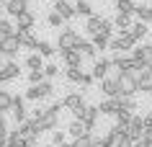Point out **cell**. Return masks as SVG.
Instances as JSON below:
<instances>
[{"mask_svg": "<svg viewBox=\"0 0 152 147\" xmlns=\"http://www.w3.org/2000/svg\"><path fill=\"white\" fill-rule=\"evenodd\" d=\"M62 101L59 103H52V106L44 111V114L36 119V134H44V132H54L59 129V114H62Z\"/></svg>", "mask_w": 152, "mask_h": 147, "instance_id": "obj_1", "label": "cell"}, {"mask_svg": "<svg viewBox=\"0 0 152 147\" xmlns=\"http://www.w3.org/2000/svg\"><path fill=\"white\" fill-rule=\"evenodd\" d=\"M83 41V36L75 29H62L59 31V36H57V52H67V49H77V44Z\"/></svg>", "mask_w": 152, "mask_h": 147, "instance_id": "obj_2", "label": "cell"}, {"mask_svg": "<svg viewBox=\"0 0 152 147\" xmlns=\"http://www.w3.org/2000/svg\"><path fill=\"white\" fill-rule=\"evenodd\" d=\"M137 44H139V41H137V39H134V36H132L129 31H124V34H116V36L111 39L108 49H113L116 54H126V52L132 54V49H134Z\"/></svg>", "mask_w": 152, "mask_h": 147, "instance_id": "obj_3", "label": "cell"}, {"mask_svg": "<svg viewBox=\"0 0 152 147\" xmlns=\"http://www.w3.org/2000/svg\"><path fill=\"white\" fill-rule=\"evenodd\" d=\"M116 80H119V98H134L137 93H139V83H137L129 72H119Z\"/></svg>", "mask_w": 152, "mask_h": 147, "instance_id": "obj_4", "label": "cell"}, {"mask_svg": "<svg viewBox=\"0 0 152 147\" xmlns=\"http://www.w3.org/2000/svg\"><path fill=\"white\" fill-rule=\"evenodd\" d=\"M62 106L67 108V111H72V116L75 119H83V111H85V98L80 96V93H67V96L62 98Z\"/></svg>", "mask_w": 152, "mask_h": 147, "instance_id": "obj_5", "label": "cell"}, {"mask_svg": "<svg viewBox=\"0 0 152 147\" xmlns=\"http://www.w3.org/2000/svg\"><path fill=\"white\" fill-rule=\"evenodd\" d=\"M52 93H54L52 80H44V83H39V85H31L23 96H26V101H44V98H49Z\"/></svg>", "mask_w": 152, "mask_h": 147, "instance_id": "obj_6", "label": "cell"}, {"mask_svg": "<svg viewBox=\"0 0 152 147\" xmlns=\"http://www.w3.org/2000/svg\"><path fill=\"white\" fill-rule=\"evenodd\" d=\"M21 41H18V36H5V39H0V52H3V57L8 59H16L18 57V52H21Z\"/></svg>", "mask_w": 152, "mask_h": 147, "instance_id": "obj_7", "label": "cell"}, {"mask_svg": "<svg viewBox=\"0 0 152 147\" xmlns=\"http://www.w3.org/2000/svg\"><path fill=\"white\" fill-rule=\"evenodd\" d=\"M111 65L119 70V72H132L134 67H139V62H137L132 54H113L111 57Z\"/></svg>", "mask_w": 152, "mask_h": 147, "instance_id": "obj_8", "label": "cell"}, {"mask_svg": "<svg viewBox=\"0 0 152 147\" xmlns=\"http://www.w3.org/2000/svg\"><path fill=\"white\" fill-rule=\"evenodd\" d=\"M132 57H134L139 65H150V62H152V44H150V41H142L139 47L132 49Z\"/></svg>", "mask_w": 152, "mask_h": 147, "instance_id": "obj_9", "label": "cell"}, {"mask_svg": "<svg viewBox=\"0 0 152 147\" xmlns=\"http://www.w3.org/2000/svg\"><path fill=\"white\" fill-rule=\"evenodd\" d=\"M10 114H13V121L18 124H23L28 116H26V96H16L13 98V108H10Z\"/></svg>", "mask_w": 152, "mask_h": 147, "instance_id": "obj_10", "label": "cell"}, {"mask_svg": "<svg viewBox=\"0 0 152 147\" xmlns=\"http://www.w3.org/2000/svg\"><path fill=\"white\" fill-rule=\"evenodd\" d=\"M90 132H93V129H90V127H88V124H85V121H83V119H72V121H70V127H67V134H70L72 139L88 137Z\"/></svg>", "mask_w": 152, "mask_h": 147, "instance_id": "obj_11", "label": "cell"}, {"mask_svg": "<svg viewBox=\"0 0 152 147\" xmlns=\"http://www.w3.org/2000/svg\"><path fill=\"white\" fill-rule=\"evenodd\" d=\"M111 59L108 57H98L96 62H93V70H90V72H93V78H96L98 83L103 80V78H108V70H111Z\"/></svg>", "mask_w": 152, "mask_h": 147, "instance_id": "obj_12", "label": "cell"}, {"mask_svg": "<svg viewBox=\"0 0 152 147\" xmlns=\"http://www.w3.org/2000/svg\"><path fill=\"white\" fill-rule=\"evenodd\" d=\"M0 78H3V83L21 78V67H18L16 59H10V62H5V65H0Z\"/></svg>", "mask_w": 152, "mask_h": 147, "instance_id": "obj_13", "label": "cell"}, {"mask_svg": "<svg viewBox=\"0 0 152 147\" xmlns=\"http://www.w3.org/2000/svg\"><path fill=\"white\" fill-rule=\"evenodd\" d=\"M3 8H5V13H8L10 18H18L21 13H26V10H28V0H8Z\"/></svg>", "mask_w": 152, "mask_h": 147, "instance_id": "obj_14", "label": "cell"}, {"mask_svg": "<svg viewBox=\"0 0 152 147\" xmlns=\"http://www.w3.org/2000/svg\"><path fill=\"white\" fill-rule=\"evenodd\" d=\"M126 134L134 139V142H137V139H142V134H144V116H137V114H134L132 124L126 127Z\"/></svg>", "mask_w": 152, "mask_h": 147, "instance_id": "obj_15", "label": "cell"}, {"mask_svg": "<svg viewBox=\"0 0 152 147\" xmlns=\"http://www.w3.org/2000/svg\"><path fill=\"white\" fill-rule=\"evenodd\" d=\"M101 116H116L121 111V101L119 98H106V101H101Z\"/></svg>", "mask_w": 152, "mask_h": 147, "instance_id": "obj_16", "label": "cell"}, {"mask_svg": "<svg viewBox=\"0 0 152 147\" xmlns=\"http://www.w3.org/2000/svg\"><path fill=\"white\" fill-rule=\"evenodd\" d=\"M101 93L106 98H119V80L116 78H103L101 80Z\"/></svg>", "mask_w": 152, "mask_h": 147, "instance_id": "obj_17", "label": "cell"}, {"mask_svg": "<svg viewBox=\"0 0 152 147\" xmlns=\"http://www.w3.org/2000/svg\"><path fill=\"white\" fill-rule=\"evenodd\" d=\"M52 10H57V13H59V16H62L64 21H72V18L77 16V13H75V5H70L67 0H57Z\"/></svg>", "mask_w": 152, "mask_h": 147, "instance_id": "obj_18", "label": "cell"}, {"mask_svg": "<svg viewBox=\"0 0 152 147\" xmlns=\"http://www.w3.org/2000/svg\"><path fill=\"white\" fill-rule=\"evenodd\" d=\"M62 54V59H64V65L67 67H83V54L77 52V49H67V52H59Z\"/></svg>", "mask_w": 152, "mask_h": 147, "instance_id": "obj_19", "label": "cell"}, {"mask_svg": "<svg viewBox=\"0 0 152 147\" xmlns=\"http://www.w3.org/2000/svg\"><path fill=\"white\" fill-rule=\"evenodd\" d=\"M34 23H36V16H34L31 10H26V13H21V16L16 18V29L18 31H31Z\"/></svg>", "mask_w": 152, "mask_h": 147, "instance_id": "obj_20", "label": "cell"}, {"mask_svg": "<svg viewBox=\"0 0 152 147\" xmlns=\"http://www.w3.org/2000/svg\"><path fill=\"white\" fill-rule=\"evenodd\" d=\"M113 26H116L119 34H124V31H132L134 21H132V16H126V13H116V16H113Z\"/></svg>", "mask_w": 152, "mask_h": 147, "instance_id": "obj_21", "label": "cell"}, {"mask_svg": "<svg viewBox=\"0 0 152 147\" xmlns=\"http://www.w3.org/2000/svg\"><path fill=\"white\" fill-rule=\"evenodd\" d=\"M98 119H101V108H98V106H85V111H83V121L88 124L90 129L98 124Z\"/></svg>", "mask_w": 152, "mask_h": 147, "instance_id": "obj_22", "label": "cell"}, {"mask_svg": "<svg viewBox=\"0 0 152 147\" xmlns=\"http://www.w3.org/2000/svg\"><path fill=\"white\" fill-rule=\"evenodd\" d=\"M16 36H18V41H21V47H23V49H36V47H39V39H36L31 31H18Z\"/></svg>", "mask_w": 152, "mask_h": 147, "instance_id": "obj_23", "label": "cell"}, {"mask_svg": "<svg viewBox=\"0 0 152 147\" xmlns=\"http://www.w3.org/2000/svg\"><path fill=\"white\" fill-rule=\"evenodd\" d=\"M137 21L142 23H152V5H144V3H137V10H134Z\"/></svg>", "mask_w": 152, "mask_h": 147, "instance_id": "obj_24", "label": "cell"}, {"mask_svg": "<svg viewBox=\"0 0 152 147\" xmlns=\"http://www.w3.org/2000/svg\"><path fill=\"white\" fill-rule=\"evenodd\" d=\"M77 52H80V54H83V57H88V59H93V62H96V52H98V49H96V44H93V41H85V39H83L80 41V44H77Z\"/></svg>", "mask_w": 152, "mask_h": 147, "instance_id": "obj_25", "label": "cell"}, {"mask_svg": "<svg viewBox=\"0 0 152 147\" xmlns=\"http://www.w3.org/2000/svg\"><path fill=\"white\" fill-rule=\"evenodd\" d=\"M101 26H103V18L101 16H90L88 23H85V31H88V36H96V34H101Z\"/></svg>", "mask_w": 152, "mask_h": 147, "instance_id": "obj_26", "label": "cell"}, {"mask_svg": "<svg viewBox=\"0 0 152 147\" xmlns=\"http://www.w3.org/2000/svg\"><path fill=\"white\" fill-rule=\"evenodd\" d=\"M26 67H28V72H31V70H44V57H41L39 52L28 54V57H26Z\"/></svg>", "mask_w": 152, "mask_h": 147, "instance_id": "obj_27", "label": "cell"}, {"mask_svg": "<svg viewBox=\"0 0 152 147\" xmlns=\"http://www.w3.org/2000/svg\"><path fill=\"white\" fill-rule=\"evenodd\" d=\"M129 34H132V36H134L137 41H142L144 36L150 34V23H142V21H137V23L132 26V31H129Z\"/></svg>", "mask_w": 152, "mask_h": 147, "instance_id": "obj_28", "label": "cell"}, {"mask_svg": "<svg viewBox=\"0 0 152 147\" xmlns=\"http://www.w3.org/2000/svg\"><path fill=\"white\" fill-rule=\"evenodd\" d=\"M75 13H77V16L90 18V16H93V5H90V0H75Z\"/></svg>", "mask_w": 152, "mask_h": 147, "instance_id": "obj_29", "label": "cell"}, {"mask_svg": "<svg viewBox=\"0 0 152 147\" xmlns=\"http://www.w3.org/2000/svg\"><path fill=\"white\" fill-rule=\"evenodd\" d=\"M137 3L134 0H116V13H126V16H134Z\"/></svg>", "mask_w": 152, "mask_h": 147, "instance_id": "obj_30", "label": "cell"}, {"mask_svg": "<svg viewBox=\"0 0 152 147\" xmlns=\"http://www.w3.org/2000/svg\"><path fill=\"white\" fill-rule=\"evenodd\" d=\"M36 52H39L41 57H54L57 54V44H52V41H39V47H36Z\"/></svg>", "mask_w": 152, "mask_h": 147, "instance_id": "obj_31", "label": "cell"}, {"mask_svg": "<svg viewBox=\"0 0 152 147\" xmlns=\"http://www.w3.org/2000/svg\"><path fill=\"white\" fill-rule=\"evenodd\" d=\"M13 98L16 96H13L10 90H0V111H3V114L13 108Z\"/></svg>", "mask_w": 152, "mask_h": 147, "instance_id": "obj_32", "label": "cell"}, {"mask_svg": "<svg viewBox=\"0 0 152 147\" xmlns=\"http://www.w3.org/2000/svg\"><path fill=\"white\" fill-rule=\"evenodd\" d=\"M18 29L10 23L8 18H0V39H5V36H16Z\"/></svg>", "mask_w": 152, "mask_h": 147, "instance_id": "obj_33", "label": "cell"}, {"mask_svg": "<svg viewBox=\"0 0 152 147\" xmlns=\"http://www.w3.org/2000/svg\"><path fill=\"white\" fill-rule=\"evenodd\" d=\"M8 147H26V137L18 132V127L8 134Z\"/></svg>", "mask_w": 152, "mask_h": 147, "instance_id": "obj_34", "label": "cell"}, {"mask_svg": "<svg viewBox=\"0 0 152 147\" xmlns=\"http://www.w3.org/2000/svg\"><path fill=\"white\" fill-rule=\"evenodd\" d=\"M132 119H134V114H132V111H124V108H121L119 114H116V127L126 129L129 124H132Z\"/></svg>", "mask_w": 152, "mask_h": 147, "instance_id": "obj_35", "label": "cell"}, {"mask_svg": "<svg viewBox=\"0 0 152 147\" xmlns=\"http://www.w3.org/2000/svg\"><path fill=\"white\" fill-rule=\"evenodd\" d=\"M64 78L70 83H80L83 78V67H64Z\"/></svg>", "mask_w": 152, "mask_h": 147, "instance_id": "obj_36", "label": "cell"}, {"mask_svg": "<svg viewBox=\"0 0 152 147\" xmlns=\"http://www.w3.org/2000/svg\"><path fill=\"white\" fill-rule=\"evenodd\" d=\"M90 41H93V44H96V49H101V52H103V49H108V44H111V39H108V36H103V34L90 36Z\"/></svg>", "mask_w": 152, "mask_h": 147, "instance_id": "obj_37", "label": "cell"}, {"mask_svg": "<svg viewBox=\"0 0 152 147\" xmlns=\"http://www.w3.org/2000/svg\"><path fill=\"white\" fill-rule=\"evenodd\" d=\"M47 23L52 26V29H62V26H64V18L59 16L57 10H52V13H49V16H47Z\"/></svg>", "mask_w": 152, "mask_h": 147, "instance_id": "obj_38", "label": "cell"}, {"mask_svg": "<svg viewBox=\"0 0 152 147\" xmlns=\"http://www.w3.org/2000/svg\"><path fill=\"white\" fill-rule=\"evenodd\" d=\"M93 80H96V78H93V72H88V70H83V78H80V83H77V85H80L83 90H88L90 85H93Z\"/></svg>", "mask_w": 152, "mask_h": 147, "instance_id": "obj_39", "label": "cell"}, {"mask_svg": "<svg viewBox=\"0 0 152 147\" xmlns=\"http://www.w3.org/2000/svg\"><path fill=\"white\" fill-rule=\"evenodd\" d=\"M64 142H67V132H59V129L52 132V145H54V147L64 145Z\"/></svg>", "mask_w": 152, "mask_h": 147, "instance_id": "obj_40", "label": "cell"}, {"mask_svg": "<svg viewBox=\"0 0 152 147\" xmlns=\"http://www.w3.org/2000/svg\"><path fill=\"white\" fill-rule=\"evenodd\" d=\"M47 78H44V70H31L28 72V83L31 85H39V83H44Z\"/></svg>", "mask_w": 152, "mask_h": 147, "instance_id": "obj_41", "label": "cell"}, {"mask_svg": "<svg viewBox=\"0 0 152 147\" xmlns=\"http://www.w3.org/2000/svg\"><path fill=\"white\" fill-rule=\"evenodd\" d=\"M57 75H59V67L57 65H52V62L44 65V78H47V80H52V78H57Z\"/></svg>", "mask_w": 152, "mask_h": 147, "instance_id": "obj_42", "label": "cell"}, {"mask_svg": "<svg viewBox=\"0 0 152 147\" xmlns=\"http://www.w3.org/2000/svg\"><path fill=\"white\" fill-rule=\"evenodd\" d=\"M113 147H134V139L129 137V134H119V139H116Z\"/></svg>", "mask_w": 152, "mask_h": 147, "instance_id": "obj_43", "label": "cell"}, {"mask_svg": "<svg viewBox=\"0 0 152 147\" xmlns=\"http://www.w3.org/2000/svg\"><path fill=\"white\" fill-rule=\"evenodd\" d=\"M119 101H121V108H124V111H132V114L137 111V101L134 98H119Z\"/></svg>", "mask_w": 152, "mask_h": 147, "instance_id": "obj_44", "label": "cell"}, {"mask_svg": "<svg viewBox=\"0 0 152 147\" xmlns=\"http://www.w3.org/2000/svg\"><path fill=\"white\" fill-rule=\"evenodd\" d=\"M72 145H75V147H90V145H93V134L80 137V139H72Z\"/></svg>", "mask_w": 152, "mask_h": 147, "instance_id": "obj_45", "label": "cell"}, {"mask_svg": "<svg viewBox=\"0 0 152 147\" xmlns=\"http://www.w3.org/2000/svg\"><path fill=\"white\" fill-rule=\"evenodd\" d=\"M39 137L41 134H28L26 137V147H39Z\"/></svg>", "mask_w": 152, "mask_h": 147, "instance_id": "obj_46", "label": "cell"}, {"mask_svg": "<svg viewBox=\"0 0 152 147\" xmlns=\"http://www.w3.org/2000/svg\"><path fill=\"white\" fill-rule=\"evenodd\" d=\"M142 142L152 147V129H144V134H142Z\"/></svg>", "mask_w": 152, "mask_h": 147, "instance_id": "obj_47", "label": "cell"}, {"mask_svg": "<svg viewBox=\"0 0 152 147\" xmlns=\"http://www.w3.org/2000/svg\"><path fill=\"white\" fill-rule=\"evenodd\" d=\"M90 147H106V145H103V139H101V137H93V145H90Z\"/></svg>", "mask_w": 152, "mask_h": 147, "instance_id": "obj_48", "label": "cell"}, {"mask_svg": "<svg viewBox=\"0 0 152 147\" xmlns=\"http://www.w3.org/2000/svg\"><path fill=\"white\" fill-rule=\"evenodd\" d=\"M59 147H75V145H72V142H64V145H59Z\"/></svg>", "mask_w": 152, "mask_h": 147, "instance_id": "obj_49", "label": "cell"}, {"mask_svg": "<svg viewBox=\"0 0 152 147\" xmlns=\"http://www.w3.org/2000/svg\"><path fill=\"white\" fill-rule=\"evenodd\" d=\"M0 124H5V116H3V111H0Z\"/></svg>", "mask_w": 152, "mask_h": 147, "instance_id": "obj_50", "label": "cell"}, {"mask_svg": "<svg viewBox=\"0 0 152 147\" xmlns=\"http://www.w3.org/2000/svg\"><path fill=\"white\" fill-rule=\"evenodd\" d=\"M3 59H5V57H3V52H0V62H3Z\"/></svg>", "mask_w": 152, "mask_h": 147, "instance_id": "obj_51", "label": "cell"}, {"mask_svg": "<svg viewBox=\"0 0 152 147\" xmlns=\"http://www.w3.org/2000/svg\"><path fill=\"white\" fill-rule=\"evenodd\" d=\"M147 116H150V119H152V108H150V114H147Z\"/></svg>", "mask_w": 152, "mask_h": 147, "instance_id": "obj_52", "label": "cell"}, {"mask_svg": "<svg viewBox=\"0 0 152 147\" xmlns=\"http://www.w3.org/2000/svg\"><path fill=\"white\" fill-rule=\"evenodd\" d=\"M0 83H3V78H0Z\"/></svg>", "mask_w": 152, "mask_h": 147, "instance_id": "obj_53", "label": "cell"}, {"mask_svg": "<svg viewBox=\"0 0 152 147\" xmlns=\"http://www.w3.org/2000/svg\"><path fill=\"white\" fill-rule=\"evenodd\" d=\"M150 98H152V93H150Z\"/></svg>", "mask_w": 152, "mask_h": 147, "instance_id": "obj_54", "label": "cell"}, {"mask_svg": "<svg viewBox=\"0 0 152 147\" xmlns=\"http://www.w3.org/2000/svg\"><path fill=\"white\" fill-rule=\"evenodd\" d=\"M54 3H57V0H54Z\"/></svg>", "mask_w": 152, "mask_h": 147, "instance_id": "obj_55", "label": "cell"}]
</instances>
